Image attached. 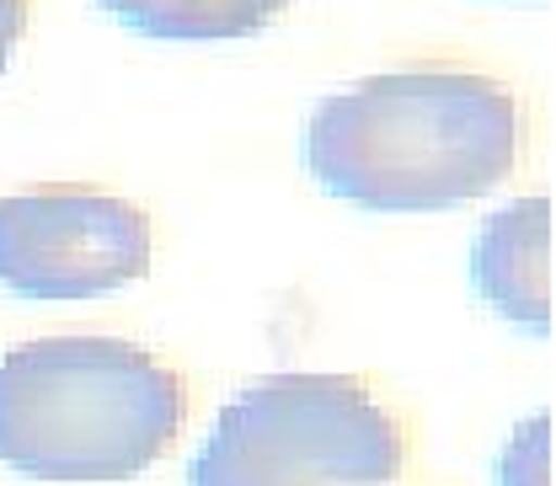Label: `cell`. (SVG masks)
<instances>
[{
    "instance_id": "cell-1",
    "label": "cell",
    "mask_w": 556,
    "mask_h": 486,
    "mask_svg": "<svg viewBox=\"0 0 556 486\" xmlns=\"http://www.w3.org/2000/svg\"><path fill=\"white\" fill-rule=\"evenodd\" d=\"M530 113L514 86L466 65L369 75L316 102L305 171L375 214H439L492 193L525 161Z\"/></svg>"
},
{
    "instance_id": "cell-2",
    "label": "cell",
    "mask_w": 556,
    "mask_h": 486,
    "mask_svg": "<svg viewBox=\"0 0 556 486\" xmlns=\"http://www.w3.org/2000/svg\"><path fill=\"white\" fill-rule=\"evenodd\" d=\"M188 422L182 374L118 337H43L0 353V465L33 482L144 476Z\"/></svg>"
},
{
    "instance_id": "cell-3",
    "label": "cell",
    "mask_w": 556,
    "mask_h": 486,
    "mask_svg": "<svg viewBox=\"0 0 556 486\" xmlns=\"http://www.w3.org/2000/svg\"><path fill=\"white\" fill-rule=\"evenodd\" d=\"M407 427L358 374H263L225 401L188 486H386Z\"/></svg>"
},
{
    "instance_id": "cell-4",
    "label": "cell",
    "mask_w": 556,
    "mask_h": 486,
    "mask_svg": "<svg viewBox=\"0 0 556 486\" xmlns=\"http://www.w3.org/2000/svg\"><path fill=\"white\" fill-rule=\"evenodd\" d=\"M150 273V214L97 188H38L0 199V294L75 305Z\"/></svg>"
},
{
    "instance_id": "cell-5",
    "label": "cell",
    "mask_w": 556,
    "mask_h": 486,
    "mask_svg": "<svg viewBox=\"0 0 556 486\" xmlns=\"http://www.w3.org/2000/svg\"><path fill=\"white\" fill-rule=\"evenodd\" d=\"M471 283L503 321L546 337L552 327V204L546 199H525L482 219L471 246Z\"/></svg>"
},
{
    "instance_id": "cell-6",
    "label": "cell",
    "mask_w": 556,
    "mask_h": 486,
    "mask_svg": "<svg viewBox=\"0 0 556 486\" xmlns=\"http://www.w3.org/2000/svg\"><path fill=\"white\" fill-rule=\"evenodd\" d=\"M113 22L155 43H236L274 27L289 0H97Z\"/></svg>"
},
{
    "instance_id": "cell-7",
    "label": "cell",
    "mask_w": 556,
    "mask_h": 486,
    "mask_svg": "<svg viewBox=\"0 0 556 486\" xmlns=\"http://www.w3.org/2000/svg\"><path fill=\"white\" fill-rule=\"evenodd\" d=\"M546 412H535L530 422L514 427V438L497 449V486H552V465H546Z\"/></svg>"
},
{
    "instance_id": "cell-8",
    "label": "cell",
    "mask_w": 556,
    "mask_h": 486,
    "mask_svg": "<svg viewBox=\"0 0 556 486\" xmlns=\"http://www.w3.org/2000/svg\"><path fill=\"white\" fill-rule=\"evenodd\" d=\"M22 33H27V0H0V75L11 65Z\"/></svg>"
},
{
    "instance_id": "cell-9",
    "label": "cell",
    "mask_w": 556,
    "mask_h": 486,
    "mask_svg": "<svg viewBox=\"0 0 556 486\" xmlns=\"http://www.w3.org/2000/svg\"><path fill=\"white\" fill-rule=\"evenodd\" d=\"M530 5H535V0H530Z\"/></svg>"
}]
</instances>
